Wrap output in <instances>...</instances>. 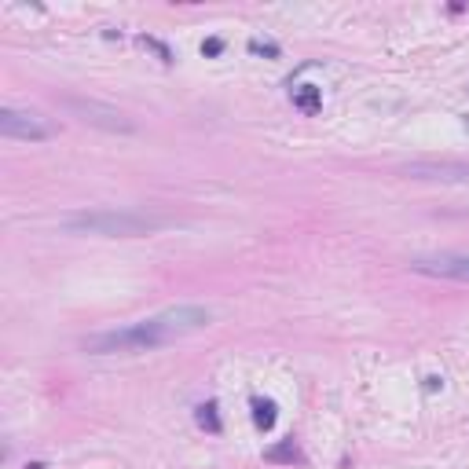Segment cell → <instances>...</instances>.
Here are the masks:
<instances>
[{
	"label": "cell",
	"mask_w": 469,
	"mask_h": 469,
	"mask_svg": "<svg viewBox=\"0 0 469 469\" xmlns=\"http://www.w3.org/2000/svg\"><path fill=\"white\" fill-rule=\"evenodd\" d=\"M205 327H213V312L210 308L176 305V308L158 312V316L128 323V327L85 337L81 348L88 352V356H128V352H151V348L176 345V341H184V337L205 330Z\"/></svg>",
	"instance_id": "obj_1"
},
{
	"label": "cell",
	"mask_w": 469,
	"mask_h": 469,
	"mask_svg": "<svg viewBox=\"0 0 469 469\" xmlns=\"http://www.w3.org/2000/svg\"><path fill=\"white\" fill-rule=\"evenodd\" d=\"M169 224L165 216L136 213V210H81L67 213L59 228L67 235H96V239H143Z\"/></svg>",
	"instance_id": "obj_2"
},
{
	"label": "cell",
	"mask_w": 469,
	"mask_h": 469,
	"mask_svg": "<svg viewBox=\"0 0 469 469\" xmlns=\"http://www.w3.org/2000/svg\"><path fill=\"white\" fill-rule=\"evenodd\" d=\"M62 107H67V110L77 117V121H85V125H92V128H103V133H136L133 117L121 114L117 107H110V103L67 96V99H62Z\"/></svg>",
	"instance_id": "obj_3"
},
{
	"label": "cell",
	"mask_w": 469,
	"mask_h": 469,
	"mask_svg": "<svg viewBox=\"0 0 469 469\" xmlns=\"http://www.w3.org/2000/svg\"><path fill=\"white\" fill-rule=\"evenodd\" d=\"M0 133L8 139H26V143H41L59 133L44 114L37 110H19V107H0Z\"/></svg>",
	"instance_id": "obj_4"
},
{
	"label": "cell",
	"mask_w": 469,
	"mask_h": 469,
	"mask_svg": "<svg viewBox=\"0 0 469 469\" xmlns=\"http://www.w3.org/2000/svg\"><path fill=\"white\" fill-rule=\"evenodd\" d=\"M411 271L418 275H433V279H454V282H469V253H433V257H414Z\"/></svg>",
	"instance_id": "obj_5"
},
{
	"label": "cell",
	"mask_w": 469,
	"mask_h": 469,
	"mask_svg": "<svg viewBox=\"0 0 469 469\" xmlns=\"http://www.w3.org/2000/svg\"><path fill=\"white\" fill-rule=\"evenodd\" d=\"M403 176L411 180H436V184H466L469 162H407L400 165Z\"/></svg>",
	"instance_id": "obj_6"
},
{
	"label": "cell",
	"mask_w": 469,
	"mask_h": 469,
	"mask_svg": "<svg viewBox=\"0 0 469 469\" xmlns=\"http://www.w3.org/2000/svg\"><path fill=\"white\" fill-rule=\"evenodd\" d=\"M250 407H253V425L260 429V433H271L279 422V407H275V400H264V396H253L250 400Z\"/></svg>",
	"instance_id": "obj_7"
},
{
	"label": "cell",
	"mask_w": 469,
	"mask_h": 469,
	"mask_svg": "<svg viewBox=\"0 0 469 469\" xmlns=\"http://www.w3.org/2000/svg\"><path fill=\"white\" fill-rule=\"evenodd\" d=\"M293 107L301 110V114H319L323 110V88H316V85H301V88H293Z\"/></svg>",
	"instance_id": "obj_8"
},
{
	"label": "cell",
	"mask_w": 469,
	"mask_h": 469,
	"mask_svg": "<svg viewBox=\"0 0 469 469\" xmlns=\"http://www.w3.org/2000/svg\"><path fill=\"white\" fill-rule=\"evenodd\" d=\"M194 422H198V429H205V433H213V436L224 429V422H220V411H216L213 400H205V403H198V407H194Z\"/></svg>",
	"instance_id": "obj_9"
},
{
	"label": "cell",
	"mask_w": 469,
	"mask_h": 469,
	"mask_svg": "<svg viewBox=\"0 0 469 469\" xmlns=\"http://www.w3.org/2000/svg\"><path fill=\"white\" fill-rule=\"evenodd\" d=\"M268 459H271V462H293V459H297V447H293V440H286L282 447L268 451Z\"/></svg>",
	"instance_id": "obj_10"
},
{
	"label": "cell",
	"mask_w": 469,
	"mask_h": 469,
	"mask_svg": "<svg viewBox=\"0 0 469 469\" xmlns=\"http://www.w3.org/2000/svg\"><path fill=\"white\" fill-rule=\"evenodd\" d=\"M253 56H268V59H279V44L275 41H250Z\"/></svg>",
	"instance_id": "obj_11"
},
{
	"label": "cell",
	"mask_w": 469,
	"mask_h": 469,
	"mask_svg": "<svg viewBox=\"0 0 469 469\" xmlns=\"http://www.w3.org/2000/svg\"><path fill=\"white\" fill-rule=\"evenodd\" d=\"M139 44H143V48H154V51H158V59H162V62H173V51H169L162 41H154V37H139Z\"/></svg>",
	"instance_id": "obj_12"
},
{
	"label": "cell",
	"mask_w": 469,
	"mask_h": 469,
	"mask_svg": "<svg viewBox=\"0 0 469 469\" xmlns=\"http://www.w3.org/2000/svg\"><path fill=\"white\" fill-rule=\"evenodd\" d=\"M220 51H224V41H220V37H205V41H202V56L205 59H216Z\"/></svg>",
	"instance_id": "obj_13"
},
{
	"label": "cell",
	"mask_w": 469,
	"mask_h": 469,
	"mask_svg": "<svg viewBox=\"0 0 469 469\" xmlns=\"http://www.w3.org/2000/svg\"><path fill=\"white\" fill-rule=\"evenodd\" d=\"M422 385H425V393H436V389H444V377L429 374V377H422Z\"/></svg>",
	"instance_id": "obj_14"
},
{
	"label": "cell",
	"mask_w": 469,
	"mask_h": 469,
	"mask_svg": "<svg viewBox=\"0 0 469 469\" xmlns=\"http://www.w3.org/2000/svg\"><path fill=\"white\" fill-rule=\"evenodd\" d=\"M26 469H48L44 462H33V466H26Z\"/></svg>",
	"instance_id": "obj_15"
}]
</instances>
